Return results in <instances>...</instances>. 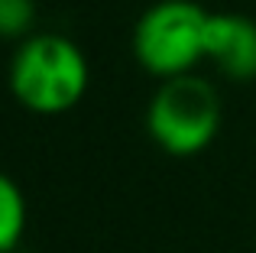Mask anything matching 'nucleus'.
<instances>
[{"label":"nucleus","mask_w":256,"mask_h":253,"mask_svg":"<svg viewBox=\"0 0 256 253\" xmlns=\"http://www.w3.org/2000/svg\"><path fill=\"white\" fill-rule=\"evenodd\" d=\"M146 126H150V136L169 156H194L218 136V91L198 75L166 78L150 101Z\"/></svg>","instance_id":"obj_3"},{"label":"nucleus","mask_w":256,"mask_h":253,"mask_svg":"<svg viewBox=\"0 0 256 253\" xmlns=\"http://www.w3.org/2000/svg\"><path fill=\"white\" fill-rule=\"evenodd\" d=\"M10 91L32 114H65L88 91L84 52L58 32L26 36L10 62Z\"/></svg>","instance_id":"obj_1"},{"label":"nucleus","mask_w":256,"mask_h":253,"mask_svg":"<svg viewBox=\"0 0 256 253\" xmlns=\"http://www.w3.org/2000/svg\"><path fill=\"white\" fill-rule=\"evenodd\" d=\"M204 58H211L227 78H256V20L244 13H211L204 32Z\"/></svg>","instance_id":"obj_4"},{"label":"nucleus","mask_w":256,"mask_h":253,"mask_svg":"<svg viewBox=\"0 0 256 253\" xmlns=\"http://www.w3.org/2000/svg\"><path fill=\"white\" fill-rule=\"evenodd\" d=\"M208 16L194 0H159L140 16L133 30V56L150 75L178 78L204 58Z\"/></svg>","instance_id":"obj_2"},{"label":"nucleus","mask_w":256,"mask_h":253,"mask_svg":"<svg viewBox=\"0 0 256 253\" xmlns=\"http://www.w3.org/2000/svg\"><path fill=\"white\" fill-rule=\"evenodd\" d=\"M36 20L32 0H0V39H20Z\"/></svg>","instance_id":"obj_6"},{"label":"nucleus","mask_w":256,"mask_h":253,"mask_svg":"<svg viewBox=\"0 0 256 253\" xmlns=\"http://www.w3.org/2000/svg\"><path fill=\"white\" fill-rule=\"evenodd\" d=\"M26 230V198L6 172H0V253L16 250Z\"/></svg>","instance_id":"obj_5"}]
</instances>
